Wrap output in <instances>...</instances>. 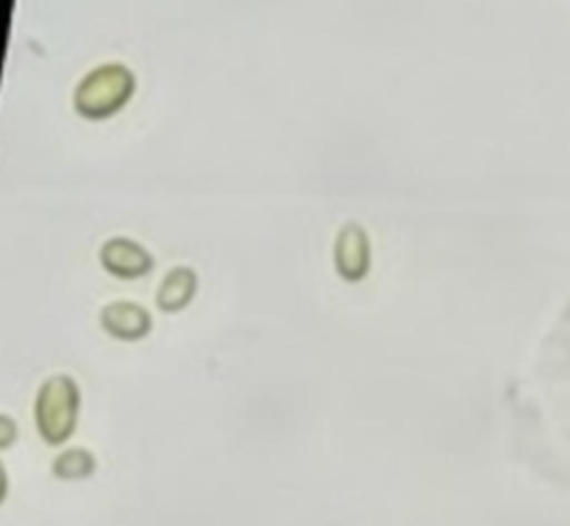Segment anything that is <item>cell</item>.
I'll use <instances>...</instances> for the list:
<instances>
[{"label": "cell", "mask_w": 570, "mask_h": 526, "mask_svg": "<svg viewBox=\"0 0 570 526\" xmlns=\"http://www.w3.org/2000/svg\"><path fill=\"white\" fill-rule=\"evenodd\" d=\"M82 394L73 377H47L33 401V423L47 446H62L78 428Z\"/></svg>", "instance_id": "obj_1"}, {"label": "cell", "mask_w": 570, "mask_h": 526, "mask_svg": "<svg viewBox=\"0 0 570 526\" xmlns=\"http://www.w3.org/2000/svg\"><path fill=\"white\" fill-rule=\"evenodd\" d=\"M134 91V76L122 65H102L87 74L76 89V109L85 118H107Z\"/></svg>", "instance_id": "obj_2"}, {"label": "cell", "mask_w": 570, "mask_h": 526, "mask_svg": "<svg viewBox=\"0 0 570 526\" xmlns=\"http://www.w3.org/2000/svg\"><path fill=\"white\" fill-rule=\"evenodd\" d=\"M334 270L345 283H361L372 267V243L365 227L356 221H347L334 238L332 247Z\"/></svg>", "instance_id": "obj_3"}, {"label": "cell", "mask_w": 570, "mask_h": 526, "mask_svg": "<svg viewBox=\"0 0 570 526\" xmlns=\"http://www.w3.org/2000/svg\"><path fill=\"white\" fill-rule=\"evenodd\" d=\"M151 314L134 301H114L100 310V325L120 341H138L151 330Z\"/></svg>", "instance_id": "obj_4"}, {"label": "cell", "mask_w": 570, "mask_h": 526, "mask_svg": "<svg viewBox=\"0 0 570 526\" xmlns=\"http://www.w3.org/2000/svg\"><path fill=\"white\" fill-rule=\"evenodd\" d=\"M100 263L118 279H138L154 267L151 254L131 238H111L100 247Z\"/></svg>", "instance_id": "obj_5"}, {"label": "cell", "mask_w": 570, "mask_h": 526, "mask_svg": "<svg viewBox=\"0 0 570 526\" xmlns=\"http://www.w3.org/2000/svg\"><path fill=\"white\" fill-rule=\"evenodd\" d=\"M196 290H198L196 272L191 267H174L165 274V279L158 285L156 305L167 314L180 312L191 303Z\"/></svg>", "instance_id": "obj_6"}, {"label": "cell", "mask_w": 570, "mask_h": 526, "mask_svg": "<svg viewBox=\"0 0 570 526\" xmlns=\"http://www.w3.org/2000/svg\"><path fill=\"white\" fill-rule=\"evenodd\" d=\"M96 468H98V461H96L94 452L87 448H80V446L60 450L51 464L53 477L62 479V481L89 479L96 473Z\"/></svg>", "instance_id": "obj_7"}, {"label": "cell", "mask_w": 570, "mask_h": 526, "mask_svg": "<svg viewBox=\"0 0 570 526\" xmlns=\"http://www.w3.org/2000/svg\"><path fill=\"white\" fill-rule=\"evenodd\" d=\"M18 441V423L11 415L0 412V452Z\"/></svg>", "instance_id": "obj_8"}, {"label": "cell", "mask_w": 570, "mask_h": 526, "mask_svg": "<svg viewBox=\"0 0 570 526\" xmlns=\"http://www.w3.org/2000/svg\"><path fill=\"white\" fill-rule=\"evenodd\" d=\"M7 495H9V475H7V468L0 459V504L7 499Z\"/></svg>", "instance_id": "obj_9"}]
</instances>
